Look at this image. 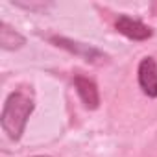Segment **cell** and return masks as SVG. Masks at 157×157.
I'll return each instance as SVG.
<instances>
[{"mask_svg": "<svg viewBox=\"0 0 157 157\" xmlns=\"http://www.w3.org/2000/svg\"><path fill=\"white\" fill-rule=\"evenodd\" d=\"M35 109V96L32 87H21L8 94L2 113H0V128L6 137L13 142H19L24 135L26 124Z\"/></svg>", "mask_w": 157, "mask_h": 157, "instance_id": "1", "label": "cell"}, {"mask_svg": "<svg viewBox=\"0 0 157 157\" xmlns=\"http://www.w3.org/2000/svg\"><path fill=\"white\" fill-rule=\"evenodd\" d=\"M48 41L57 46V48H63L78 57H82L89 63H96V61H102L105 57V54L102 50H98L96 46L93 44H87V43H80V41H74V39H68V37H63V35H50Z\"/></svg>", "mask_w": 157, "mask_h": 157, "instance_id": "2", "label": "cell"}, {"mask_svg": "<svg viewBox=\"0 0 157 157\" xmlns=\"http://www.w3.org/2000/svg\"><path fill=\"white\" fill-rule=\"evenodd\" d=\"M137 83L144 96L157 98V61L151 56H146L139 61L137 67Z\"/></svg>", "mask_w": 157, "mask_h": 157, "instance_id": "3", "label": "cell"}, {"mask_svg": "<svg viewBox=\"0 0 157 157\" xmlns=\"http://www.w3.org/2000/svg\"><path fill=\"white\" fill-rule=\"evenodd\" d=\"M115 30L118 33H122L124 37L131 39V41H148L151 35H153V30L144 24L142 21L139 19H133L129 15H118L117 21H115Z\"/></svg>", "mask_w": 157, "mask_h": 157, "instance_id": "4", "label": "cell"}, {"mask_svg": "<svg viewBox=\"0 0 157 157\" xmlns=\"http://www.w3.org/2000/svg\"><path fill=\"white\" fill-rule=\"evenodd\" d=\"M72 83H74V89L80 96L82 104L89 109V111H94L100 107V91H98V85L94 83V80L83 76V74H74L72 78Z\"/></svg>", "mask_w": 157, "mask_h": 157, "instance_id": "5", "label": "cell"}, {"mask_svg": "<svg viewBox=\"0 0 157 157\" xmlns=\"http://www.w3.org/2000/svg\"><path fill=\"white\" fill-rule=\"evenodd\" d=\"M24 44H26V37L21 32H17L6 21L0 22V48L6 52H15L21 50Z\"/></svg>", "mask_w": 157, "mask_h": 157, "instance_id": "6", "label": "cell"}, {"mask_svg": "<svg viewBox=\"0 0 157 157\" xmlns=\"http://www.w3.org/2000/svg\"><path fill=\"white\" fill-rule=\"evenodd\" d=\"M11 4L22 10L33 11V13H44L48 8H52V4H44V2H11Z\"/></svg>", "mask_w": 157, "mask_h": 157, "instance_id": "7", "label": "cell"}, {"mask_svg": "<svg viewBox=\"0 0 157 157\" xmlns=\"http://www.w3.org/2000/svg\"><path fill=\"white\" fill-rule=\"evenodd\" d=\"M32 157H52V155H32Z\"/></svg>", "mask_w": 157, "mask_h": 157, "instance_id": "8", "label": "cell"}]
</instances>
